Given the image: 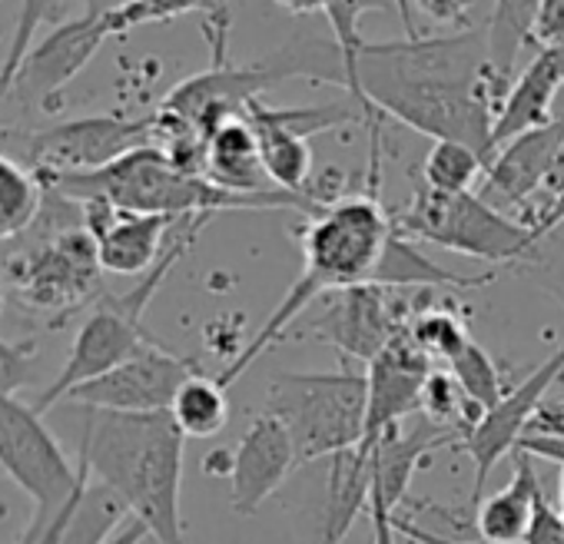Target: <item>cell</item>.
Returning a JSON list of instances; mask_svg holds the SVG:
<instances>
[{"mask_svg": "<svg viewBox=\"0 0 564 544\" xmlns=\"http://www.w3.org/2000/svg\"><path fill=\"white\" fill-rule=\"evenodd\" d=\"M514 451H528L531 458H544L564 468V438H551V435H524L518 442Z\"/></svg>", "mask_w": 564, "mask_h": 544, "instance_id": "40", "label": "cell"}, {"mask_svg": "<svg viewBox=\"0 0 564 544\" xmlns=\"http://www.w3.org/2000/svg\"><path fill=\"white\" fill-rule=\"evenodd\" d=\"M206 0H130L120 11L113 14H104L107 18V28H110V37H123L137 28H147V24H166V21H176L189 11H199Z\"/></svg>", "mask_w": 564, "mask_h": 544, "instance_id": "31", "label": "cell"}, {"mask_svg": "<svg viewBox=\"0 0 564 544\" xmlns=\"http://www.w3.org/2000/svg\"><path fill=\"white\" fill-rule=\"evenodd\" d=\"M249 113L290 130L303 140L316 137V133H326V130H336V127H346V123H356V120H366L362 107L356 100L349 104H326V107H269L262 104L259 97L249 104Z\"/></svg>", "mask_w": 564, "mask_h": 544, "instance_id": "27", "label": "cell"}, {"mask_svg": "<svg viewBox=\"0 0 564 544\" xmlns=\"http://www.w3.org/2000/svg\"><path fill=\"white\" fill-rule=\"evenodd\" d=\"M462 435L448 425L432 422L429 415H412L409 425L402 428L392 425L386 428L372 445H356L362 451H369V465H372V494H379L392 511H399V504L405 501L415 471L425 465V458H432V451L455 445L458 448Z\"/></svg>", "mask_w": 564, "mask_h": 544, "instance_id": "17", "label": "cell"}, {"mask_svg": "<svg viewBox=\"0 0 564 544\" xmlns=\"http://www.w3.org/2000/svg\"><path fill=\"white\" fill-rule=\"evenodd\" d=\"M249 123L256 130V140H259V156H262V166H265V176L279 186V189H290V193H306L310 196V186H313V150H310V140L282 130L256 113H249Z\"/></svg>", "mask_w": 564, "mask_h": 544, "instance_id": "22", "label": "cell"}, {"mask_svg": "<svg viewBox=\"0 0 564 544\" xmlns=\"http://www.w3.org/2000/svg\"><path fill=\"white\" fill-rule=\"evenodd\" d=\"M389 0H329L326 4V21L333 28V41L343 47V54H352L362 37H359V18L366 11H386Z\"/></svg>", "mask_w": 564, "mask_h": 544, "instance_id": "32", "label": "cell"}, {"mask_svg": "<svg viewBox=\"0 0 564 544\" xmlns=\"http://www.w3.org/2000/svg\"><path fill=\"white\" fill-rule=\"evenodd\" d=\"M87 481H90V471H87V478L80 481V488L74 491V498L61 508V514L51 521V527H47V534H44V541L41 544H57L61 541V534H64V527H67V521H70V514H74V504H77V498H80V491L87 488Z\"/></svg>", "mask_w": 564, "mask_h": 544, "instance_id": "44", "label": "cell"}, {"mask_svg": "<svg viewBox=\"0 0 564 544\" xmlns=\"http://www.w3.org/2000/svg\"><path fill=\"white\" fill-rule=\"evenodd\" d=\"M196 372L199 366L193 359L176 356L163 342H150L110 372L70 389L64 402L113 412H170L180 385Z\"/></svg>", "mask_w": 564, "mask_h": 544, "instance_id": "10", "label": "cell"}, {"mask_svg": "<svg viewBox=\"0 0 564 544\" xmlns=\"http://www.w3.org/2000/svg\"><path fill=\"white\" fill-rule=\"evenodd\" d=\"M369 405L366 372H279L265 389V412L286 425L296 461L333 458L362 442Z\"/></svg>", "mask_w": 564, "mask_h": 544, "instance_id": "4", "label": "cell"}, {"mask_svg": "<svg viewBox=\"0 0 564 544\" xmlns=\"http://www.w3.org/2000/svg\"><path fill=\"white\" fill-rule=\"evenodd\" d=\"M127 514L130 508L104 481L90 478L57 544H104L127 521Z\"/></svg>", "mask_w": 564, "mask_h": 544, "instance_id": "25", "label": "cell"}, {"mask_svg": "<svg viewBox=\"0 0 564 544\" xmlns=\"http://www.w3.org/2000/svg\"><path fill=\"white\" fill-rule=\"evenodd\" d=\"M153 143V117H80L57 123L51 130L31 133L24 143L28 166L37 179H54L67 173H90L137 146Z\"/></svg>", "mask_w": 564, "mask_h": 544, "instance_id": "8", "label": "cell"}, {"mask_svg": "<svg viewBox=\"0 0 564 544\" xmlns=\"http://www.w3.org/2000/svg\"><path fill=\"white\" fill-rule=\"evenodd\" d=\"M445 366H448V372L458 379L462 392H465L471 402H478L481 409H491V405L508 392L505 382H501L498 366L491 362V356H488L475 339H468V342L462 346V352L452 356Z\"/></svg>", "mask_w": 564, "mask_h": 544, "instance_id": "29", "label": "cell"}, {"mask_svg": "<svg viewBox=\"0 0 564 544\" xmlns=\"http://www.w3.org/2000/svg\"><path fill=\"white\" fill-rule=\"evenodd\" d=\"M392 524H395V534H405V537H412L415 544H471V541H452V537L432 534V531H425L422 524L409 521V518L399 514V511H392Z\"/></svg>", "mask_w": 564, "mask_h": 544, "instance_id": "42", "label": "cell"}, {"mask_svg": "<svg viewBox=\"0 0 564 544\" xmlns=\"http://www.w3.org/2000/svg\"><path fill=\"white\" fill-rule=\"evenodd\" d=\"M0 309H4V293H0Z\"/></svg>", "mask_w": 564, "mask_h": 544, "instance_id": "48", "label": "cell"}, {"mask_svg": "<svg viewBox=\"0 0 564 544\" xmlns=\"http://www.w3.org/2000/svg\"><path fill=\"white\" fill-rule=\"evenodd\" d=\"M0 471L34 501L31 524L18 544H41L51 521L87 478L80 461L70 465L61 442L44 425V415L14 395H0Z\"/></svg>", "mask_w": 564, "mask_h": 544, "instance_id": "6", "label": "cell"}, {"mask_svg": "<svg viewBox=\"0 0 564 544\" xmlns=\"http://www.w3.org/2000/svg\"><path fill=\"white\" fill-rule=\"evenodd\" d=\"M275 84H282V80L275 77V70L265 61L249 64V67H232L229 61H213L209 70L173 87L160 110L183 120L186 127H193L196 133H203L209 140V133L219 123L242 117L249 110V104L259 94L272 90Z\"/></svg>", "mask_w": 564, "mask_h": 544, "instance_id": "14", "label": "cell"}, {"mask_svg": "<svg viewBox=\"0 0 564 544\" xmlns=\"http://www.w3.org/2000/svg\"><path fill=\"white\" fill-rule=\"evenodd\" d=\"M346 57V90L366 123L392 117L432 140H462L491 160V127L508 84L491 67L488 31L359 44Z\"/></svg>", "mask_w": 564, "mask_h": 544, "instance_id": "1", "label": "cell"}, {"mask_svg": "<svg viewBox=\"0 0 564 544\" xmlns=\"http://www.w3.org/2000/svg\"><path fill=\"white\" fill-rule=\"evenodd\" d=\"M541 481L534 471V461L528 451H514V475L511 481L491 494L481 498L475 508V531L488 544H521L534 514V501L541 494Z\"/></svg>", "mask_w": 564, "mask_h": 544, "instance_id": "21", "label": "cell"}, {"mask_svg": "<svg viewBox=\"0 0 564 544\" xmlns=\"http://www.w3.org/2000/svg\"><path fill=\"white\" fill-rule=\"evenodd\" d=\"M110 41L107 18L84 14L77 21L57 24L44 41H37L21 64L8 100L21 104L28 113H57L67 84L94 61V54ZM4 100V104H8Z\"/></svg>", "mask_w": 564, "mask_h": 544, "instance_id": "11", "label": "cell"}, {"mask_svg": "<svg viewBox=\"0 0 564 544\" xmlns=\"http://www.w3.org/2000/svg\"><path fill=\"white\" fill-rule=\"evenodd\" d=\"M326 300V313L313 336L362 362H372L389 339L402 333L419 309H425L422 303H412V296H402V290L379 283H356L329 293Z\"/></svg>", "mask_w": 564, "mask_h": 544, "instance_id": "9", "label": "cell"}, {"mask_svg": "<svg viewBox=\"0 0 564 544\" xmlns=\"http://www.w3.org/2000/svg\"><path fill=\"white\" fill-rule=\"evenodd\" d=\"M0 104H4V94H0Z\"/></svg>", "mask_w": 564, "mask_h": 544, "instance_id": "49", "label": "cell"}, {"mask_svg": "<svg viewBox=\"0 0 564 544\" xmlns=\"http://www.w3.org/2000/svg\"><path fill=\"white\" fill-rule=\"evenodd\" d=\"M524 265L531 269V280L538 286H544L564 306V255H541V252H534Z\"/></svg>", "mask_w": 564, "mask_h": 544, "instance_id": "37", "label": "cell"}, {"mask_svg": "<svg viewBox=\"0 0 564 544\" xmlns=\"http://www.w3.org/2000/svg\"><path fill=\"white\" fill-rule=\"evenodd\" d=\"M183 219L163 213H127L120 209L107 229H100L97 255L104 272L113 276H147V272L163 259L170 236Z\"/></svg>", "mask_w": 564, "mask_h": 544, "instance_id": "18", "label": "cell"}, {"mask_svg": "<svg viewBox=\"0 0 564 544\" xmlns=\"http://www.w3.org/2000/svg\"><path fill=\"white\" fill-rule=\"evenodd\" d=\"M488 160L481 150L462 140H435L425 153L422 183L438 193H465L475 189L478 179H485Z\"/></svg>", "mask_w": 564, "mask_h": 544, "instance_id": "26", "label": "cell"}, {"mask_svg": "<svg viewBox=\"0 0 564 544\" xmlns=\"http://www.w3.org/2000/svg\"><path fill=\"white\" fill-rule=\"evenodd\" d=\"M564 376V342L514 389H508L491 409L481 412V418L471 425V432L462 438V451L471 458V508H478L481 501V488L488 481V475L495 471V465L505 455H514L521 435L528 432V422L534 415V409L544 402V395L554 389V382Z\"/></svg>", "mask_w": 564, "mask_h": 544, "instance_id": "12", "label": "cell"}, {"mask_svg": "<svg viewBox=\"0 0 564 544\" xmlns=\"http://www.w3.org/2000/svg\"><path fill=\"white\" fill-rule=\"evenodd\" d=\"M275 4L290 14H323L329 0H275Z\"/></svg>", "mask_w": 564, "mask_h": 544, "instance_id": "45", "label": "cell"}, {"mask_svg": "<svg viewBox=\"0 0 564 544\" xmlns=\"http://www.w3.org/2000/svg\"><path fill=\"white\" fill-rule=\"evenodd\" d=\"M84 4H87V11H84V14H97V18H104V14L120 11L123 4H130V0H84Z\"/></svg>", "mask_w": 564, "mask_h": 544, "instance_id": "46", "label": "cell"}, {"mask_svg": "<svg viewBox=\"0 0 564 544\" xmlns=\"http://www.w3.org/2000/svg\"><path fill=\"white\" fill-rule=\"evenodd\" d=\"M521 544H564V511H557L544 498V491L534 501V514H531V524H528V534Z\"/></svg>", "mask_w": 564, "mask_h": 544, "instance_id": "35", "label": "cell"}, {"mask_svg": "<svg viewBox=\"0 0 564 544\" xmlns=\"http://www.w3.org/2000/svg\"><path fill=\"white\" fill-rule=\"evenodd\" d=\"M100 272L97 239L84 226H64L8 262V286L28 309L64 319L100 293Z\"/></svg>", "mask_w": 564, "mask_h": 544, "instance_id": "7", "label": "cell"}, {"mask_svg": "<svg viewBox=\"0 0 564 544\" xmlns=\"http://www.w3.org/2000/svg\"><path fill=\"white\" fill-rule=\"evenodd\" d=\"M561 156H564V113L498 146L485 170L481 196L488 203L498 199L501 206L518 209L524 222L531 226V203L534 196L551 189Z\"/></svg>", "mask_w": 564, "mask_h": 544, "instance_id": "13", "label": "cell"}, {"mask_svg": "<svg viewBox=\"0 0 564 544\" xmlns=\"http://www.w3.org/2000/svg\"><path fill=\"white\" fill-rule=\"evenodd\" d=\"M64 11V0H24L21 4V14H18V24H14V41H11V51L4 57V64H0V94H11L14 87V77L21 70V64L28 61L31 47L37 44V34L54 24ZM4 107V104H0Z\"/></svg>", "mask_w": 564, "mask_h": 544, "instance_id": "28", "label": "cell"}, {"mask_svg": "<svg viewBox=\"0 0 564 544\" xmlns=\"http://www.w3.org/2000/svg\"><path fill=\"white\" fill-rule=\"evenodd\" d=\"M369 521H372V541L369 544H395L392 508L379 494H369Z\"/></svg>", "mask_w": 564, "mask_h": 544, "instance_id": "41", "label": "cell"}, {"mask_svg": "<svg viewBox=\"0 0 564 544\" xmlns=\"http://www.w3.org/2000/svg\"><path fill=\"white\" fill-rule=\"evenodd\" d=\"M170 415L176 418V425L183 428L186 438H213L226 428L229 422V399H226V385L219 379H209L203 372L189 376L173 405Z\"/></svg>", "mask_w": 564, "mask_h": 544, "instance_id": "23", "label": "cell"}, {"mask_svg": "<svg viewBox=\"0 0 564 544\" xmlns=\"http://www.w3.org/2000/svg\"><path fill=\"white\" fill-rule=\"evenodd\" d=\"M432 372V356L412 339L409 326L389 339V346L369 362V405L366 432L359 445H372L386 428L409 422L422 412V389Z\"/></svg>", "mask_w": 564, "mask_h": 544, "instance_id": "15", "label": "cell"}, {"mask_svg": "<svg viewBox=\"0 0 564 544\" xmlns=\"http://www.w3.org/2000/svg\"><path fill=\"white\" fill-rule=\"evenodd\" d=\"M300 468L293 438L272 412L249 422L236 451L229 455V504L239 518H252L262 501Z\"/></svg>", "mask_w": 564, "mask_h": 544, "instance_id": "16", "label": "cell"}, {"mask_svg": "<svg viewBox=\"0 0 564 544\" xmlns=\"http://www.w3.org/2000/svg\"><path fill=\"white\" fill-rule=\"evenodd\" d=\"M44 209V183L14 156L0 153V242L24 236Z\"/></svg>", "mask_w": 564, "mask_h": 544, "instance_id": "24", "label": "cell"}, {"mask_svg": "<svg viewBox=\"0 0 564 544\" xmlns=\"http://www.w3.org/2000/svg\"><path fill=\"white\" fill-rule=\"evenodd\" d=\"M531 44L538 51L564 44V0H538L531 21Z\"/></svg>", "mask_w": 564, "mask_h": 544, "instance_id": "34", "label": "cell"}, {"mask_svg": "<svg viewBox=\"0 0 564 544\" xmlns=\"http://www.w3.org/2000/svg\"><path fill=\"white\" fill-rule=\"evenodd\" d=\"M409 333H412V339L432 356V362H435V359L448 362V359L458 356L462 346L471 339L468 329H465V323H462L455 313H448V309H429V306L419 309V313L412 316Z\"/></svg>", "mask_w": 564, "mask_h": 544, "instance_id": "30", "label": "cell"}, {"mask_svg": "<svg viewBox=\"0 0 564 544\" xmlns=\"http://www.w3.org/2000/svg\"><path fill=\"white\" fill-rule=\"evenodd\" d=\"M392 226L412 239L435 242L488 265H524L541 242L524 219L505 216L485 196H475L471 189L438 193L425 183H419L412 199L392 213Z\"/></svg>", "mask_w": 564, "mask_h": 544, "instance_id": "5", "label": "cell"}, {"mask_svg": "<svg viewBox=\"0 0 564 544\" xmlns=\"http://www.w3.org/2000/svg\"><path fill=\"white\" fill-rule=\"evenodd\" d=\"M150 537V527L137 518V514H127V521L104 541V544H143Z\"/></svg>", "mask_w": 564, "mask_h": 544, "instance_id": "43", "label": "cell"}, {"mask_svg": "<svg viewBox=\"0 0 564 544\" xmlns=\"http://www.w3.org/2000/svg\"><path fill=\"white\" fill-rule=\"evenodd\" d=\"M409 4L422 11L435 28H458V31L468 28V11H471L468 0H402L405 21H409Z\"/></svg>", "mask_w": 564, "mask_h": 544, "instance_id": "36", "label": "cell"}, {"mask_svg": "<svg viewBox=\"0 0 564 544\" xmlns=\"http://www.w3.org/2000/svg\"><path fill=\"white\" fill-rule=\"evenodd\" d=\"M524 435H551V438H564V395H544V402L534 409L528 432ZM521 435V438H524Z\"/></svg>", "mask_w": 564, "mask_h": 544, "instance_id": "38", "label": "cell"}, {"mask_svg": "<svg viewBox=\"0 0 564 544\" xmlns=\"http://www.w3.org/2000/svg\"><path fill=\"white\" fill-rule=\"evenodd\" d=\"M183 448L186 435L170 412L84 409L80 465L150 527L156 544H186L180 511Z\"/></svg>", "mask_w": 564, "mask_h": 544, "instance_id": "3", "label": "cell"}, {"mask_svg": "<svg viewBox=\"0 0 564 544\" xmlns=\"http://www.w3.org/2000/svg\"><path fill=\"white\" fill-rule=\"evenodd\" d=\"M203 176L232 193H272L279 189L262 166L259 140L249 117H232L219 123L206 140V170Z\"/></svg>", "mask_w": 564, "mask_h": 544, "instance_id": "19", "label": "cell"}, {"mask_svg": "<svg viewBox=\"0 0 564 544\" xmlns=\"http://www.w3.org/2000/svg\"><path fill=\"white\" fill-rule=\"evenodd\" d=\"M37 382V349L34 342L0 339V395H18Z\"/></svg>", "mask_w": 564, "mask_h": 544, "instance_id": "33", "label": "cell"}, {"mask_svg": "<svg viewBox=\"0 0 564 544\" xmlns=\"http://www.w3.org/2000/svg\"><path fill=\"white\" fill-rule=\"evenodd\" d=\"M557 488H561V511H564V468H561V481H557Z\"/></svg>", "mask_w": 564, "mask_h": 544, "instance_id": "47", "label": "cell"}, {"mask_svg": "<svg viewBox=\"0 0 564 544\" xmlns=\"http://www.w3.org/2000/svg\"><path fill=\"white\" fill-rule=\"evenodd\" d=\"M495 280V269L481 272V276H462V272H452L438 262H432L412 236L399 232L392 226L386 249L372 269L369 283L379 286H392V290H481Z\"/></svg>", "mask_w": 564, "mask_h": 544, "instance_id": "20", "label": "cell"}, {"mask_svg": "<svg viewBox=\"0 0 564 544\" xmlns=\"http://www.w3.org/2000/svg\"><path fill=\"white\" fill-rule=\"evenodd\" d=\"M561 222H564V179L557 183V189H554V193L544 199V206L538 209V216H534V236L544 239V236H551Z\"/></svg>", "mask_w": 564, "mask_h": 544, "instance_id": "39", "label": "cell"}, {"mask_svg": "<svg viewBox=\"0 0 564 544\" xmlns=\"http://www.w3.org/2000/svg\"><path fill=\"white\" fill-rule=\"evenodd\" d=\"M372 130V186L362 196H339L326 203L319 213L310 216L303 226V272L300 280L286 290L282 303L272 309V316L262 323V329L252 336V342L226 366L219 382L229 389L272 342H279L293 329V323L319 300H326L336 290L369 283L372 269L386 249V239L392 232V213L382 206L379 196V120L369 127Z\"/></svg>", "mask_w": 564, "mask_h": 544, "instance_id": "2", "label": "cell"}]
</instances>
